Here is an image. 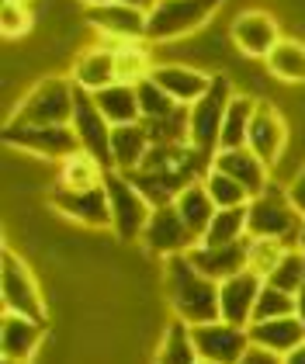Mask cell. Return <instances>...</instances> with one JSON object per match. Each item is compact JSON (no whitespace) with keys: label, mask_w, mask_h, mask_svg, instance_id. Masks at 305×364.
I'll use <instances>...</instances> for the list:
<instances>
[{"label":"cell","mask_w":305,"mask_h":364,"mask_svg":"<svg viewBox=\"0 0 305 364\" xmlns=\"http://www.w3.org/2000/svg\"><path fill=\"white\" fill-rule=\"evenodd\" d=\"M164 288L166 302L173 309V319L188 323V326H201V323H215L219 316V281L205 278L188 253L166 257L164 260Z\"/></svg>","instance_id":"obj_1"},{"label":"cell","mask_w":305,"mask_h":364,"mask_svg":"<svg viewBox=\"0 0 305 364\" xmlns=\"http://www.w3.org/2000/svg\"><path fill=\"white\" fill-rule=\"evenodd\" d=\"M305 215L291 205L288 188L271 181L257 198H250L247 205V236L250 240H277L284 247L299 243Z\"/></svg>","instance_id":"obj_2"},{"label":"cell","mask_w":305,"mask_h":364,"mask_svg":"<svg viewBox=\"0 0 305 364\" xmlns=\"http://www.w3.org/2000/svg\"><path fill=\"white\" fill-rule=\"evenodd\" d=\"M222 11V0H156L146 18L149 46H173L205 28Z\"/></svg>","instance_id":"obj_3"},{"label":"cell","mask_w":305,"mask_h":364,"mask_svg":"<svg viewBox=\"0 0 305 364\" xmlns=\"http://www.w3.org/2000/svg\"><path fill=\"white\" fill-rule=\"evenodd\" d=\"M73 105H77V84L70 77H42L21 97V105L14 108V122L7 125H31V129L70 125Z\"/></svg>","instance_id":"obj_4"},{"label":"cell","mask_w":305,"mask_h":364,"mask_svg":"<svg viewBox=\"0 0 305 364\" xmlns=\"http://www.w3.org/2000/svg\"><path fill=\"white\" fill-rule=\"evenodd\" d=\"M236 87L225 73H215L212 77V87L205 97H198L191 105V132H188V142L194 149L215 156L219 153V139H222V122H225V108L232 101Z\"/></svg>","instance_id":"obj_5"},{"label":"cell","mask_w":305,"mask_h":364,"mask_svg":"<svg viewBox=\"0 0 305 364\" xmlns=\"http://www.w3.org/2000/svg\"><path fill=\"white\" fill-rule=\"evenodd\" d=\"M105 191H108V201H111V229H114V236L125 240V243L139 240L146 223H149V215H153V205L118 170L105 173Z\"/></svg>","instance_id":"obj_6"},{"label":"cell","mask_w":305,"mask_h":364,"mask_svg":"<svg viewBox=\"0 0 305 364\" xmlns=\"http://www.w3.org/2000/svg\"><path fill=\"white\" fill-rule=\"evenodd\" d=\"M0 302H4V312H21L28 319L46 323V302H42L38 281L28 271L25 260L11 250H4V260H0Z\"/></svg>","instance_id":"obj_7"},{"label":"cell","mask_w":305,"mask_h":364,"mask_svg":"<svg viewBox=\"0 0 305 364\" xmlns=\"http://www.w3.org/2000/svg\"><path fill=\"white\" fill-rule=\"evenodd\" d=\"M87 25L97 28L101 42L114 49L122 42H146V18L149 11L146 7H136V4H97V7H87Z\"/></svg>","instance_id":"obj_8"},{"label":"cell","mask_w":305,"mask_h":364,"mask_svg":"<svg viewBox=\"0 0 305 364\" xmlns=\"http://www.w3.org/2000/svg\"><path fill=\"white\" fill-rule=\"evenodd\" d=\"M4 139L14 149H25L38 160H66L80 149V139L73 132V125H49V129H31V125H7Z\"/></svg>","instance_id":"obj_9"},{"label":"cell","mask_w":305,"mask_h":364,"mask_svg":"<svg viewBox=\"0 0 305 364\" xmlns=\"http://www.w3.org/2000/svg\"><path fill=\"white\" fill-rule=\"evenodd\" d=\"M281 42V28H277L271 11H240L229 21V46L243 59H267L271 49Z\"/></svg>","instance_id":"obj_10"},{"label":"cell","mask_w":305,"mask_h":364,"mask_svg":"<svg viewBox=\"0 0 305 364\" xmlns=\"http://www.w3.org/2000/svg\"><path fill=\"white\" fill-rule=\"evenodd\" d=\"M142 250L153 253V257H177V253H188L191 247H198V236L184 225L181 212L173 205H164V208H153L149 223L139 236Z\"/></svg>","instance_id":"obj_11"},{"label":"cell","mask_w":305,"mask_h":364,"mask_svg":"<svg viewBox=\"0 0 305 364\" xmlns=\"http://www.w3.org/2000/svg\"><path fill=\"white\" fill-rule=\"evenodd\" d=\"M191 336H194V347H198V358L208 364H236L253 347L247 330L243 326H232L225 319L191 326Z\"/></svg>","instance_id":"obj_12"},{"label":"cell","mask_w":305,"mask_h":364,"mask_svg":"<svg viewBox=\"0 0 305 364\" xmlns=\"http://www.w3.org/2000/svg\"><path fill=\"white\" fill-rule=\"evenodd\" d=\"M73 132L80 139V149L90 153L94 160H101L111 170V125L108 118L101 114V108L94 105V94H87L77 87V105H73Z\"/></svg>","instance_id":"obj_13"},{"label":"cell","mask_w":305,"mask_h":364,"mask_svg":"<svg viewBox=\"0 0 305 364\" xmlns=\"http://www.w3.org/2000/svg\"><path fill=\"white\" fill-rule=\"evenodd\" d=\"M49 201H53V208L59 215H66L73 223H83V225H90V229L111 225V201H108L105 184L101 188H87V191H70V188H59L55 184Z\"/></svg>","instance_id":"obj_14"},{"label":"cell","mask_w":305,"mask_h":364,"mask_svg":"<svg viewBox=\"0 0 305 364\" xmlns=\"http://www.w3.org/2000/svg\"><path fill=\"white\" fill-rule=\"evenodd\" d=\"M212 77L215 73H208V70H201L194 63H156L153 73H149V80L160 87L164 94H170L177 105H188V108H191L198 97L208 94Z\"/></svg>","instance_id":"obj_15"},{"label":"cell","mask_w":305,"mask_h":364,"mask_svg":"<svg viewBox=\"0 0 305 364\" xmlns=\"http://www.w3.org/2000/svg\"><path fill=\"white\" fill-rule=\"evenodd\" d=\"M247 146L267 164V167H274L277 160H281V153L288 149V122H284V114L277 112L271 101H257V112H253V122H250Z\"/></svg>","instance_id":"obj_16"},{"label":"cell","mask_w":305,"mask_h":364,"mask_svg":"<svg viewBox=\"0 0 305 364\" xmlns=\"http://www.w3.org/2000/svg\"><path fill=\"white\" fill-rule=\"evenodd\" d=\"M260 288H264V278L253 274L250 267L232 274V278H225L219 284V316L225 323L247 330L253 323V309H257V299H260Z\"/></svg>","instance_id":"obj_17"},{"label":"cell","mask_w":305,"mask_h":364,"mask_svg":"<svg viewBox=\"0 0 305 364\" xmlns=\"http://www.w3.org/2000/svg\"><path fill=\"white\" fill-rule=\"evenodd\" d=\"M188 260L205 278L222 284L225 278H232V274H240V271L250 267V236L243 243H229V247H205V243H198V247L188 250Z\"/></svg>","instance_id":"obj_18"},{"label":"cell","mask_w":305,"mask_h":364,"mask_svg":"<svg viewBox=\"0 0 305 364\" xmlns=\"http://www.w3.org/2000/svg\"><path fill=\"white\" fill-rule=\"evenodd\" d=\"M212 167L222 170V173H229L236 184H243L250 198H257L267 184H271V167H267L250 146H240V149H219V153L212 156Z\"/></svg>","instance_id":"obj_19"},{"label":"cell","mask_w":305,"mask_h":364,"mask_svg":"<svg viewBox=\"0 0 305 364\" xmlns=\"http://www.w3.org/2000/svg\"><path fill=\"white\" fill-rule=\"evenodd\" d=\"M70 80L80 87V90H87V94H97V90H105V87L118 84L114 49H108L105 42L87 46V49H83V53H77V59H73Z\"/></svg>","instance_id":"obj_20"},{"label":"cell","mask_w":305,"mask_h":364,"mask_svg":"<svg viewBox=\"0 0 305 364\" xmlns=\"http://www.w3.org/2000/svg\"><path fill=\"white\" fill-rule=\"evenodd\" d=\"M42 330H46V323H38V319H28L21 312H4V319H0V354L7 361H28L42 343Z\"/></svg>","instance_id":"obj_21"},{"label":"cell","mask_w":305,"mask_h":364,"mask_svg":"<svg viewBox=\"0 0 305 364\" xmlns=\"http://www.w3.org/2000/svg\"><path fill=\"white\" fill-rule=\"evenodd\" d=\"M250 343L274 350V354H291L295 347L305 343V323L299 316H284V319H264V323H250L247 326Z\"/></svg>","instance_id":"obj_22"},{"label":"cell","mask_w":305,"mask_h":364,"mask_svg":"<svg viewBox=\"0 0 305 364\" xmlns=\"http://www.w3.org/2000/svg\"><path fill=\"white\" fill-rule=\"evenodd\" d=\"M149 149H153V139L142 129V122H136V125H114L111 129V170L132 173V170H139L146 164Z\"/></svg>","instance_id":"obj_23"},{"label":"cell","mask_w":305,"mask_h":364,"mask_svg":"<svg viewBox=\"0 0 305 364\" xmlns=\"http://www.w3.org/2000/svg\"><path fill=\"white\" fill-rule=\"evenodd\" d=\"M94 105L111 125H136L142 122V108H139V87L136 84H111L94 94Z\"/></svg>","instance_id":"obj_24"},{"label":"cell","mask_w":305,"mask_h":364,"mask_svg":"<svg viewBox=\"0 0 305 364\" xmlns=\"http://www.w3.org/2000/svg\"><path fill=\"white\" fill-rule=\"evenodd\" d=\"M267 73L281 84H305V42L302 38H281L271 56L264 59Z\"/></svg>","instance_id":"obj_25"},{"label":"cell","mask_w":305,"mask_h":364,"mask_svg":"<svg viewBox=\"0 0 305 364\" xmlns=\"http://www.w3.org/2000/svg\"><path fill=\"white\" fill-rule=\"evenodd\" d=\"M173 208L181 212V219H184V225L191 229L194 236L201 240L205 236V229H208V223H212V215L219 212L215 208V201H212V195L205 191V184L201 181H194V184H188L181 195H177V201H173Z\"/></svg>","instance_id":"obj_26"},{"label":"cell","mask_w":305,"mask_h":364,"mask_svg":"<svg viewBox=\"0 0 305 364\" xmlns=\"http://www.w3.org/2000/svg\"><path fill=\"white\" fill-rule=\"evenodd\" d=\"M105 173L108 167L101 160H94L90 153L77 149L73 156H66L59 164V188H70V191H87V188H101L105 184Z\"/></svg>","instance_id":"obj_27"},{"label":"cell","mask_w":305,"mask_h":364,"mask_svg":"<svg viewBox=\"0 0 305 364\" xmlns=\"http://www.w3.org/2000/svg\"><path fill=\"white\" fill-rule=\"evenodd\" d=\"M253 112H257V97H250V94H240V90H236L232 101H229V108H225L219 149H240V146H247Z\"/></svg>","instance_id":"obj_28"},{"label":"cell","mask_w":305,"mask_h":364,"mask_svg":"<svg viewBox=\"0 0 305 364\" xmlns=\"http://www.w3.org/2000/svg\"><path fill=\"white\" fill-rule=\"evenodd\" d=\"M243 240H247V208H219L198 243H205V247H229V243H243Z\"/></svg>","instance_id":"obj_29"},{"label":"cell","mask_w":305,"mask_h":364,"mask_svg":"<svg viewBox=\"0 0 305 364\" xmlns=\"http://www.w3.org/2000/svg\"><path fill=\"white\" fill-rule=\"evenodd\" d=\"M153 364H201L198 347H194V336H191V326H188V323L173 319V323L166 326L164 343H160L156 361Z\"/></svg>","instance_id":"obj_30"},{"label":"cell","mask_w":305,"mask_h":364,"mask_svg":"<svg viewBox=\"0 0 305 364\" xmlns=\"http://www.w3.org/2000/svg\"><path fill=\"white\" fill-rule=\"evenodd\" d=\"M114 66H118L122 84H142V80H149L156 63L142 49V42H122V46H114Z\"/></svg>","instance_id":"obj_31"},{"label":"cell","mask_w":305,"mask_h":364,"mask_svg":"<svg viewBox=\"0 0 305 364\" xmlns=\"http://www.w3.org/2000/svg\"><path fill=\"white\" fill-rule=\"evenodd\" d=\"M201 184H205V191L212 195L215 208H247L250 205L247 188H243V184H236L229 173H222V170H215V167L201 177Z\"/></svg>","instance_id":"obj_32"},{"label":"cell","mask_w":305,"mask_h":364,"mask_svg":"<svg viewBox=\"0 0 305 364\" xmlns=\"http://www.w3.org/2000/svg\"><path fill=\"white\" fill-rule=\"evenodd\" d=\"M267 284H274V288L288 291V295H299V288L305 284V253L299 247H291L281 257V264L267 274Z\"/></svg>","instance_id":"obj_33"},{"label":"cell","mask_w":305,"mask_h":364,"mask_svg":"<svg viewBox=\"0 0 305 364\" xmlns=\"http://www.w3.org/2000/svg\"><path fill=\"white\" fill-rule=\"evenodd\" d=\"M284 316H295V295H288V291H281V288H274V284L264 281L260 299H257V309H253V323L284 319Z\"/></svg>","instance_id":"obj_34"},{"label":"cell","mask_w":305,"mask_h":364,"mask_svg":"<svg viewBox=\"0 0 305 364\" xmlns=\"http://www.w3.org/2000/svg\"><path fill=\"white\" fill-rule=\"evenodd\" d=\"M35 25V11L28 7V0H4L0 4V31L4 38H25Z\"/></svg>","instance_id":"obj_35"},{"label":"cell","mask_w":305,"mask_h":364,"mask_svg":"<svg viewBox=\"0 0 305 364\" xmlns=\"http://www.w3.org/2000/svg\"><path fill=\"white\" fill-rule=\"evenodd\" d=\"M288 250H291V247H284V243H277V240H250V271L267 281V274L281 264V257Z\"/></svg>","instance_id":"obj_36"},{"label":"cell","mask_w":305,"mask_h":364,"mask_svg":"<svg viewBox=\"0 0 305 364\" xmlns=\"http://www.w3.org/2000/svg\"><path fill=\"white\" fill-rule=\"evenodd\" d=\"M236 364H284V358L274 354V350H264V347H250Z\"/></svg>","instance_id":"obj_37"},{"label":"cell","mask_w":305,"mask_h":364,"mask_svg":"<svg viewBox=\"0 0 305 364\" xmlns=\"http://www.w3.org/2000/svg\"><path fill=\"white\" fill-rule=\"evenodd\" d=\"M288 198H291V205H295V208L305 215V167L299 170V177L288 184Z\"/></svg>","instance_id":"obj_38"},{"label":"cell","mask_w":305,"mask_h":364,"mask_svg":"<svg viewBox=\"0 0 305 364\" xmlns=\"http://www.w3.org/2000/svg\"><path fill=\"white\" fill-rule=\"evenodd\" d=\"M284 364H305V343L302 347H295L291 354H284Z\"/></svg>","instance_id":"obj_39"},{"label":"cell","mask_w":305,"mask_h":364,"mask_svg":"<svg viewBox=\"0 0 305 364\" xmlns=\"http://www.w3.org/2000/svg\"><path fill=\"white\" fill-rule=\"evenodd\" d=\"M295 316L305 323V284L299 288V295H295Z\"/></svg>","instance_id":"obj_40"},{"label":"cell","mask_w":305,"mask_h":364,"mask_svg":"<svg viewBox=\"0 0 305 364\" xmlns=\"http://www.w3.org/2000/svg\"><path fill=\"white\" fill-rule=\"evenodd\" d=\"M295 247L305 253V223H302V232H299V243H295Z\"/></svg>","instance_id":"obj_41"},{"label":"cell","mask_w":305,"mask_h":364,"mask_svg":"<svg viewBox=\"0 0 305 364\" xmlns=\"http://www.w3.org/2000/svg\"><path fill=\"white\" fill-rule=\"evenodd\" d=\"M114 4H136V7H146V0H114ZM149 11V7H146Z\"/></svg>","instance_id":"obj_42"},{"label":"cell","mask_w":305,"mask_h":364,"mask_svg":"<svg viewBox=\"0 0 305 364\" xmlns=\"http://www.w3.org/2000/svg\"><path fill=\"white\" fill-rule=\"evenodd\" d=\"M87 7H97V4H108V0H83Z\"/></svg>","instance_id":"obj_43"},{"label":"cell","mask_w":305,"mask_h":364,"mask_svg":"<svg viewBox=\"0 0 305 364\" xmlns=\"http://www.w3.org/2000/svg\"><path fill=\"white\" fill-rule=\"evenodd\" d=\"M0 364H28V361H7V358H0Z\"/></svg>","instance_id":"obj_44"},{"label":"cell","mask_w":305,"mask_h":364,"mask_svg":"<svg viewBox=\"0 0 305 364\" xmlns=\"http://www.w3.org/2000/svg\"><path fill=\"white\" fill-rule=\"evenodd\" d=\"M153 4H156V0H146V7H153Z\"/></svg>","instance_id":"obj_45"},{"label":"cell","mask_w":305,"mask_h":364,"mask_svg":"<svg viewBox=\"0 0 305 364\" xmlns=\"http://www.w3.org/2000/svg\"><path fill=\"white\" fill-rule=\"evenodd\" d=\"M201 364H208V361H201Z\"/></svg>","instance_id":"obj_46"}]
</instances>
